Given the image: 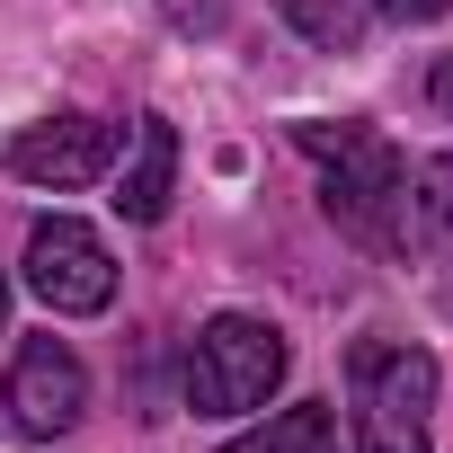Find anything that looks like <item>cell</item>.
<instances>
[{
    "label": "cell",
    "instance_id": "cell-11",
    "mask_svg": "<svg viewBox=\"0 0 453 453\" xmlns=\"http://www.w3.org/2000/svg\"><path fill=\"white\" fill-rule=\"evenodd\" d=\"M365 10H373V19H391V27H435L453 0H365Z\"/></svg>",
    "mask_w": 453,
    "mask_h": 453
},
{
    "label": "cell",
    "instance_id": "cell-13",
    "mask_svg": "<svg viewBox=\"0 0 453 453\" xmlns=\"http://www.w3.org/2000/svg\"><path fill=\"white\" fill-rule=\"evenodd\" d=\"M426 98H435V107H453V54H435V72H426Z\"/></svg>",
    "mask_w": 453,
    "mask_h": 453
},
{
    "label": "cell",
    "instance_id": "cell-1",
    "mask_svg": "<svg viewBox=\"0 0 453 453\" xmlns=\"http://www.w3.org/2000/svg\"><path fill=\"white\" fill-rule=\"evenodd\" d=\"M294 142L320 160V204H329L338 232L365 241V250H400L409 258V241H400V178H409V160L373 125H294Z\"/></svg>",
    "mask_w": 453,
    "mask_h": 453
},
{
    "label": "cell",
    "instance_id": "cell-5",
    "mask_svg": "<svg viewBox=\"0 0 453 453\" xmlns=\"http://www.w3.org/2000/svg\"><path fill=\"white\" fill-rule=\"evenodd\" d=\"M27 294H36L45 311H63V320L107 311V303H116V258H107V241L89 232V222H72V213L36 222V232H27Z\"/></svg>",
    "mask_w": 453,
    "mask_h": 453
},
{
    "label": "cell",
    "instance_id": "cell-2",
    "mask_svg": "<svg viewBox=\"0 0 453 453\" xmlns=\"http://www.w3.org/2000/svg\"><path fill=\"white\" fill-rule=\"evenodd\" d=\"M435 356L409 338H365L347 356V409H356V453H426L435 426Z\"/></svg>",
    "mask_w": 453,
    "mask_h": 453
},
{
    "label": "cell",
    "instance_id": "cell-3",
    "mask_svg": "<svg viewBox=\"0 0 453 453\" xmlns=\"http://www.w3.org/2000/svg\"><path fill=\"white\" fill-rule=\"evenodd\" d=\"M285 365H294V347H285L276 320L213 311L196 329V356H187V409L196 418H250V409H267V391L285 382Z\"/></svg>",
    "mask_w": 453,
    "mask_h": 453
},
{
    "label": "cell",
    "instance_id": "cell-14",
    "mask_svg": "<svg viewBox=\"0 0 453 453\" xmlns=\"http://www.w3.org/2000/svg\"><path fill=\"white\" fill-rule=\"evenodd\" d=\"M0 329H10V285H0Z\"/></svg>",
    "mask_w": 453,
    "mask_h": 453
},
{
    "label": "cell",
    "instance_id": "cell-12",
    "mask_svg": "<svg viewBox=\"0 0 453 453\" xmlns=\"http://www.w3.org/2000/svg\"><path fill=\"white\" fill-rule=\"evenodd\" d=\"M178 27H222V0H169Z\"/></svg>",
    "mask_w": 453,
    "mask_h": 453
},
{
    "label": "cell",
    "instance_id": "cell-8",
    "mask_svg": "<svg viewBox=\"0 0 453 453\" xmlns=\"http://www.w3.org/2000/svg\"><path fill=\"white\" fill-rule=\"evenodd\" d=\"M400 241L426 258H453V151H435L400 178Z\"/></svg>",
    "mask_w": 453,
    "mask_h": 453
},
{
    "label": "cell",
    "instance_id": "cell-4",
    "mask_svg": "<svg viewBox=\"0 0 453 453\" xmlns=\"http://www.w3.org/2000/svg\"><path fill=\"white\" fill-rule=\"evenodd\" d=\"M81 409H89V365L63 338H27L10 356V373H0V418H10V435L54 444V435L81 426Z\"/></svg>",
    "mask_w": 453,
    "mask_h": 453
},
{
    "label": "cell",
    "instance_id": "cell-6",
    "mask_svg": "<svg viewBox=\"0 0 453 453\" xmlns=\"http://www.w3.org/2000/svg\"><path fill=\"white\" fill-rule=\"evenodd\" d=\"M116 151H125V134H116L107 116H45V125H27V134L10 142V178L72 196V187H98V178L116 169Z\"/></svg>",
    "mask_w": 453,
    "mask_h": 453
},
{
    "label": "cell",
    "instance_id": "cell-7",
    "mask_svg": "<svg viewBox=\"0 0 453 453\" xmlns=\"http://www.w3.org/2000/svg\"><path fill=\"white\" fill-rule=\"evenodd\" d=\"M178 196V125L169 116H142L134 125V151H125V178H116V213L125 222H160Z\"/></svg>",
    "mask_w": 453,
    "mask_h": 453
},
{
    "label": "cell",
    "instance_id": "cell-9",
    "mask_svg": "<svg viewBox=\"0 0 453 453\" xmlns=\"http://www.w3.org/2000/svg\"><path fill=\"white\" fill-rule=\"evenodd\" d=\"M222 453H338V409H329V400L276 409L267 426H250L241 444H222Z\"/></svg>",
    "mask_w": 453,
    "mask_h": 453
},
{
    "label": "cell",
    "instance_id": "cell-10",
    "mask_svg": "<svg viewBox=\"0 0 453 453\" xmlns=\"http://www.w3.org/2000/svg\"><path fill=\"white\" fill-rule=\"evenodd\" d=\"M276 10H285L320 54H347V45L365 36V10H347V0H276Z\"/></svg>",
    "mask_w": 453,
    "mask_h": 453
}]
</instances>
